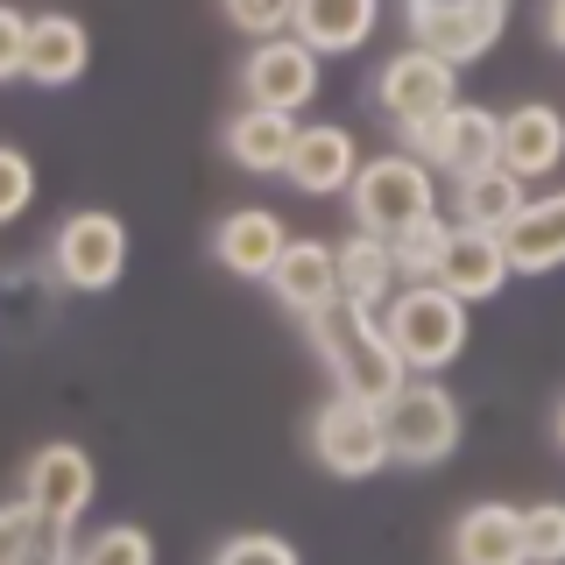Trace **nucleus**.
Wrapping results in <instances>:
<instances>
[{
    "label": "nucleus",
    "mask_w": 565,
    "mask_h": 565,
    "mask_svg": "<svg viewBox=\"0 0 565 565\" xmlns=\"http://www.w3.org/2000/svg\"><path fill=\"white\" fill-rule=\"evenodd\" d=\"M305 340L311 353L326 361V375L340 396H367V403H388L403 396V382H411V361L396 353V340H388L382 311L353 305V297H340V305L311 311L305 318Z\"/></svg>",
    "instance_id": "1"
},
{
    "label": "nucleus",
    "mask_w": 565,
    "mask_h": 565,
    "mask_svg": "<svg viewBox=\"0 0 565 565\" xmlns=\"http://www.w3.org/2000/svg\"><path fill=\"white\" fill-rule=\"evenodd\" d=\"M452 106H459V64L431 57L424 43H403L396 57H382V71H375V114L396 128L403 149H417Z\"/></svg>",
    "instance_id": "2"
},
{
    "label": "nucleus",
    "mask_w": 565,
    "mask_h": 565,
    "mask_svg": "<svg viewBox=\"0 0 565 565\" xmlns=\"http://www.w3.org/2000/svg\"><path fill=\"white\" fill-rule=\"evenodd\" d=\"M347 212H353L361 234H388V241H396L403 226H417V220L438 212V170L424 163L417 149L367 156L361 177H353V191H347Z\"/></svg>",
    "instance_id": "3"
},
{
    "label": "nucleus",
    "mask_w": 565,
    "mask_h": 565,
    "mask_svg": "<svg viewBox=\"0 0 565 565\" xmlns=\"http://www.w3.org/2000/svg\"><path fill=\"white\" fill-rule=\"evenodd\" d=\"M388 340L411 361V375H446V367L467 353V297H452L446 282H403L382 311Z\"/></svg>",
    "instance_id": "4"
},
{
    "label": "nucleus",
    "mask_w": 565,
    "mask_h": 565,
    "mask_svg": "<svg viewBox=\"0 0 565 565\" xmlns=\"http://www.w3.org/2000/svg\"><path fill=\"white\" fill-rule=\"evenodd\" d=\"M382 424H388V459L396 467H446L459 452V438H467V411H459V396L438 375H411L403 382V396L382 403Z\"/></svg>",
    "instance_id": "5"
},
{
    "label": "nucleus",
    "mask_w": 565,
    "mask_h": 565,
    "mask_svg": "<svg viewBox=\"0 0 565 565\" xmlns=\"http://www.w3.org/2000/svg\"><path fill=\"white\" fill-rule=\"evenodd\" d=\"M305 452L318 459V473H332V481H375L382 467H396V459H388L382 403L340 396V388H332V396L311 411V424H305Z\"/></svg>",
    "instance_id": "6"
},
{
    "label": "nucleus",
    "mask_w": 565,
    "mask_h": 565,
    "mask_svg": "<svg viewBox=\"0 0 565 565\" xmlns=\"http://www.w3.org/2000/svg\"><path fill=\"white\" fill-rule=\"evenodd\" d=\"M50 276L78 297L114 290L128 276V220L106 205H85L71 220H57V234H50Z\"/></svg>",
    "instance_id": "7"
},
{
    "label": "nucleus",
    "mask_w": 565,
    "mask_h": 565,
    "mask_svg": "<svg viewBox=\"0 0 565 565\" xmlns=\"http://www.w3.org/2000/svg\"><path fill=\"white\" fill-rule=\"evenodd\" d=\"M403 29L446 64H481L509 29V0H403Z\"/></svg>",
    "instance_id": "8"
},
{
    "label": "nucleus",
    "mask_w": 565,
    "mask_h": 565,
    "mask_svg": "<svg viewBox=\"0 0 565 565\" xmlns=\"http://www.w3.org/2000/svg\"><path fill=\"white\" fill-rule=\"evenodd\" d=\"M318 85H326V57L305 43V35H262V43H247L241 57V99L247 106H276V114H305L318 99Z\"/></svg>",
    "instance_id": "9"
},
{
    "label": "nucleus",
    "mask_w": 565,
    "mask_h": 565,
    "mask_svg": "<svg viewBox=\"0 0 565 565\" xmlns=\"http://www.w3.org/2000/svg\"><path fill=\"white\" fill-rule=\"evenodd\" d=\"M22 494L43 516H57V523H78L85 509H93V494H99V467H93V452L85 446H71V438H50V446H35L22 459Z\"/></svg>",
    "instance_id": "10"
},
{
    "label": "nucleus",
    "mask_w": 565,
    "mask_h": 565,
    "mask_svg": "<svg viewBox=\"0 0 565 565\" xmlns=\"http://www.w3.org/2000/svg\"><path fill=\"white\" fill-rule=\"evenodd\" d=\"M361 163L367 156H361V141H353V128L311 120V128H297V149H290V163H282V177H290L305 199H347Z\"/></svg>",
    "instance_id": "11"
},
{
    "label": "nucleus",
    "mask_w": 565,
    "mask_h": 565,
    "mask_svg": "<svg viewBox=\"0 0 565 565\" xmlns=\"http://www.w3.org/2000/svg\"><path fill=\"white\" fill-rule=\"evenodd\" d=\"M417 156H424L431 170H446L452 184H459V177H473V170H494V163H502V114L459 99L452 114L417 141Z\"/></svg>",
    "instance_id": "12"
},
{
    "label": "nucleus",
    "mask_w": 565,
    "mask_h": 565,
    "mask_svg": "<svg viewBox=\"0 0 565 565\" xmlns=\"http://www.w3.org/2000/svg\"><path fill=\"white\" fill-rule=\"evenodd\" d=\"M282 255H290V234H282V220L269 205H234L212 226V262L241 282H269Z\"/></svg>",
    "instance_id": "13"
},
{
    "label": "nucleus",
    "mask_w": 565,
    "mask_h": 565,
    "mask_svg": "<svg viewBox=\"0 0 565 565\" xmlns=\"http://www.w3.org/2000/svg\"><path fill=\"white\" fill-rule=\"evenodd\" d=\"M85 64H93V29L78 22V14H35L29 29V64H22V85H43V93H64V85L85 78Z\"/></svg>",
    "instance_id": "14"
},
{
    "label": "nucleus",
    "mask_w": 565,
    "mask_h": 565,
    "mask_svg": "<svg viewBox=\"0 0 565 565\" xmlns=\"http://www.w3.org/2000/svg\"><path fill=\"white\" fill-rule=\"evenodd\" d=\"M509 276H516V262H509L502 234H488V226H452V247H446V262H438L431 282H446L467 305H488V297H502Z\"/></svg>",
    "instance_id": "15"
},
{
    "label": "nucleus",
    "mask_w": 565,
    "mask_h": 565,
    "mask_svg": "<svg viewBox=\"0 0 565 565\" xmlns=\"http://www.w3.org/2000/svg\"><path fill=\"white\" fill-rule=\"evenodd\" d=\"M78 523H57L14 488V502L0 509V565H78Z\"/></svg>",
    "instance_id": "16"
},
{
    "label": "nucleus",
    "mask_w": 565,
    "mask_h": 565,
    "mask_svg": "<svg viewBox=\"0 0 565 565\" xmlns=\"http://www.w3.org/2000/svg\"><path fill=\"white\" fill-rule=\"evenodd\" d=\"M297 128L305 120L297 114H276V106H247L241 99V114L226 120V156H234V170L247 177H282V163H290V149H297Z\"/></svg>",
    "instance_id": "17"
},
{
    "label": "nucleus",
    "mask_w": 565,
    "mask_h": 565,
    "mask_svg": "<svg viewBox=\"0 0 565 565\" xmlns=\"http://www.w3.org/2000/svg\"><path fill=\"white\" fill-rule=\"evenodd\" d=\"M269 290H276V305L290 311V318H311V311L340 305V247H326V241H290V255L276 262Z\"/></svg>",
    "instance_id": "18"
},
{
    "label": "nucleus",
    "mask_w": 565,
    "mask_h": 565,
    "mask_svg": "<svg viewBox=\"0 0 565 565\" xmlns=\"http://www.w3.org/2000/svg\"><path fill=\"white\" fill-rule=\"evenodd\" d=\"M565 163V114L544 99L516 106V114H502V170H516L523 184H537V177H552Z\"/></svg>",
    "instance_id": "19"
},
{
    "label": "nucleus",
    "mask_w": 565,
    "mask_h": 565,
    "mask_svg": "<svg viewBox=\"0 0 565 565\" xmlns=\"http://www.w3.org/2000/svg\"><path fill=\"white\" fill-rule=\"evenodd\" d=\"M452 565H530L523 509H509V502L459 509V523H452Z\"/></svg>",
    "instance_id": "20"
},
{
    "label": "nucleus",
    "mask_w": 565,
    "mask_h": 565,
    "mask_svg": "<svg viewBox=\"0 0 565 565\" xmlns=\"http://www.w3.org/2000/svg\"><path fill=\"white\" fill-rule=\"evenodd\" d=\"M318 57H353V50L375 43L382 29V0H297V22H290Z\"/></svg>",
    "instance_id": "21"
},
{
    "label": "nucleus",
    "mask_w": 565,
    "mask_h": 565,
    "mask_svg": "<svg viewBox=\"0 0 565 565\" xmlns=\"http://www.w3.org/2000/svg\"><path fill=\"white\" fill-rule=\"evenodd\" d=\"M502 247L516 262V276H552L565 269V191L552 199H530L516 212V226H502Z\"/></svg>",
    "instance_id": "22"
},
{
    "label": "nucleus",
    "mask_w": 565,
    "mask_h": 565,
    "mask_svg": "<svg viewBox=\"0 0 565 565\" xmlns=\"http://www.w3.org/2000/svg\"><path fill=\"white\" fill-rule=\"evenodd\" d=\"M396 247H388V234H353L340 241V297H353V305H367V311H388V297H396Z\"/></svg>",
    "instance_id": "23"
},
{
    "label": "nucleus",
    "mask_w": 565,
    "mask_h": 565,
    "mask_svg": "<svg viewBox=\"0 0 565 565\" xmlns=\"http://www.w3.org/2000/svg\"><path fill=\"white\" fill-rule=\"evenodd\" d=\"M530 205V184L516 170H473V177H459L452 184V212H459V226H488V234H502V226H516V212Z\"/></svg>",
    "instance_id": "24"
},
{
    "label": "nucleus",
    "mask_w": 565,
    "mask_h": 565,
    "mask_svg": "<svg viewBox=\"0 0 565 565\" xmlns=\"http://www.w3.org/2000/svg\"><path fill=\"white\" fill-rule=\"evenodd\" d=\"M388 247H396V269H403V282H431V276H438V262H446V247H452V226L431 212V220L403 226V234L388 241Z\"/></svg>",
    "instance_id": "25"
},
{
    "label": "nucleus",
    "mask_w": 565,
    "mask_h": 565,
    "mask_svg": "<svg viewBox=\"0 0 565 565\" xmlns=\"http://www.w3.org/2000/svg\"><path fill=\"white\" fill-rule=\"evenodd\" d=\"M78 565H156V537L141 523H106L78 544Z\"/></svg>",
    "instance_id": "26"
},
{
    "label": "nucleus",
    "mask_w": 565,
    "mask_h": 565,
    "mask_svg": "<svg viewBox=\"0 0 565 565\" xmlns=\"http://www.w3.org/2000/svg\"><path fill=\"white\" fill-rule=\"evenodd\" d=\"M212 565H305V558H297V544L276 537V530H234V537L212 552Z\"/></svg>",
    "instance_id": "27"
},
{
    "label": "nucleus",
    "mask_w": 565,
    "mask_h": 565,
    "mask_svg": "<svg viewBox=\"0 0 565 565\" xmlns=\"http://www.w3.org/2000/svg\"><path fill=\"white\" fill-rule=\"evenodd\" d=\"M220 14L247 35V43H262V35H290L297 0H220Z\"/></svg>",
    "instance_id": "28"
},
{
    "label": "nucleus",
    "mask_w": 565,
    "mask_h": 565,
    "mask_svg": "<svg viewBox=\"0 0 565 565\" xmlns=\"http://www.w3.org/2000/svg\"><path fill=\"white\" fill-rule=\"evenodd\" d=\"M523 544H530V565H565V502H530Z\"/></svg>",
    "instance_id": "29"
},
{
    "label": "nucleus",
    "mask_w": 565,
    "mask_h": 565,
    "mask_svg": "<svg viewBox=\"0 0 565 565\" xmlns=\"http://www.w3.org/2000/svg\"><path fill=\"white\" fill-rule=\"evenodd\" d=\"M35 199V170L22 149H0V220H22Z\"/></svg>",
    "instance_id": "30"
},
{
    "label": "nucleus",
    "mask_w": 565,
    "mask_h": 565,
    "mask_svg": "<svg viewBox=\"0 0 565 565\" xmlns=\"http://www.w3.org/2000/svg\"><path fill=\"white\" fill-rule=\"evenodd\" d=\"M29 29H35V14H22V8H0V78H8V85H22V64H29Z\"/></svg>",
    "instance_id": "31"
},
{
    "label": "nucleus",
    "mask_w": 565,
    "mask_h": 565,
    "mask_svg": "<svg viewBox=\"0 0 565 565\" xmlns=\"http://www.w3.org/2000/svg\"><path fill=\"white\" fill-rule=\"evenodd\" d=\"M537 29H544V43L565 57V0H544V14H537Z\"/></svg>",
    "instance_id": "32"
},
{
    "label": "nucleus",
    "mask_w": 565,
    "mask_h": 565,
    "mask_svg": "<svg viewBox=\"0 0 565 565\" xmlns=\"http://www.w3.org/2000/svg\"><path fill=\"white\" fill-rule=\"evenodd\" d=\"M552 438H558V452H565V396H558V411H552Z\"/></svg>",
    "instance_id": "33"
}]
</instances>
